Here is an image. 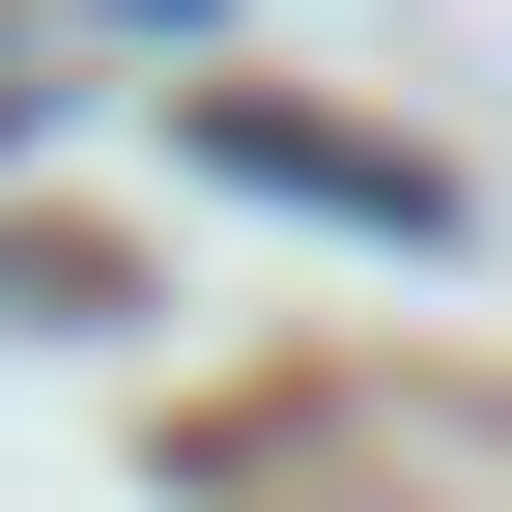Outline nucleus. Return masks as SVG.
<instances>
[{
    "label": "nucleus",
    "mask_w": 512,
    "mask_h": 512,
    "mask_svg": "<svg viewBox=\"0 0 512 512\" xmlns=\"http://www.w3.org/2000/svg\"><path fill=\"white\" fill-rule=\"evenodd\" d=\"M171 143H200V171H256V200H313V228H456V171H427V143H342V114H285V86H200V114H171Z\"/></svg>",
    "instance_id": "nucleus-1"
},
{
    "label": "nucleus",
    "mask_w": 512,
    "mask_h": 512,
    "mask_svg": "<svg viewBox=\"0 0 512 512\" xmlns=\"http://www.w3.org/2000/svg\"><path fill=\"white\" fill-rule=\"evenodd\" d=\"M86 313H114V256H57V228L0 256V342H86Z\"/></svg>",
    "instance_id": "nucleus-2"
},
{
    "label": "nucleus",
    "mask_w": 512,
    "mask_h": 512,
    "mask_svg": "<svg viewBox=\"0 0 512 512\" xmlns=\"http://www.w3.org/2000/svg\"><path fill=\"white\" fill-rule=\"evenodd\" d=\"M0 143H29V86H0Z\"/></svg>",
    "instance_id": "nucleus-3"
}]
</instances>
